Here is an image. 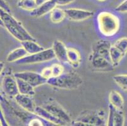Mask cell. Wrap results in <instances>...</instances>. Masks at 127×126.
Returning a JSON list of instances; mask_svg holds the SVG:
<instances>
[{
	"label": "cell",
	"mask_w": 127,
	"mask_h": 126,
	"mask_svg": "<svg viewBox=\"0 0 127 126\" xmlns=\"http://www.w3.org/2000/svg\"><path fill=\"white\" fill-rule=\"evenodd\" d=\"M0 6H1V9L3 10V11L8 13H11V9L5 0H0Z\"/></svg>",
	"instance_id": "f546056e"
},
{
	"label": "cell",
	"mask_w": 127,
	"mask_h": 126,
	"mask_svg": "<svg viewBox=\"0 0 127 126\" xmlns=\"http://www.w3.org/2000/svg\"><path fill=\"white\" fill-rule=\"evenodd\" d=\"M98 28L104 36L110 37L118 32L120 28V21L118 17L108 11L99 13L97 17Z\"/></svg>",
	"instance_id": "7a4b0ae2"
},
{
	"label": "cell",
	"mask_w": 127,
	"mask_h": 126,
	"mask_svg": "<svg viewBox=\"0 0 127 126\" xmlns=\"http://www.w3.org/2000/svg\"><path fill=\"white\" fill-rule=\"evenodd\" d=\"M34 114L39 116V117L42 118L43 119L46 120V121H48V122H51V123L54 124L55 125L64 126V125L66 124L64 121L60 119L59 118L56 117L53 114L49 112V111L47 110L42 106V107H41V106H37V107H35Z\"/></svg>",
	"instance_id": "5bb4252c"
},
{
	"label": "cell",
	"mask_w": 127,
	"mask_h": 126,
	"mask_svg": "<svg viewBox=\"0 0 127 126\" xmlns=\"http://www.w3.org/2000/svg\"><path fill=\"white\" fill-rule=\"evenodd\" d=\"M13 75L16 78H19L25 81L34 88L38 87L45 83H47L48 81V80L44 78L41 73H37L33 71H22L15 73L13 74Z\"/></svg>",
	"instance_id": "52a82bcc"
},
{
	"label": "cell",
	"mask_w": 127,
	"mask_h": 126,
	"mask_svg": "<svg viewBox=\"0 0 127 126\" xmlns=\"http://www.w3.org/2000/svg\"><path fill=\"white\" fill-rule=\"evenodd\" d=\"M82 78L75 72L63 73L60 76L48 79L47 84L53 88L63 90H75L82 84Z\"/></svg>",
	"instance_id": "3957f363"
},
{
	"label": "cell",
	"mask_w": 127,
	"mask_h": 126,
	"mask_svg": "<svg viewBox=\"0 0 127 126\" xmlns=\"http://www.w3.org/2000/svg\"><path fill=\"white\" fill-rule=\"evenodd\" d=\"M56 57L53 49H44L39 52L33 54H28L24 58L17 61L18 64H37L51 61Z\"/></svg>",
	"instance_id": "277c9868"
},
{
	"label": "cell",
	"mask_w": 127,
	"mask_h": 126,
	"mask_svg": "<svg viewBox=\"0 0 127 126\" xmlns=\"http://www.w3.org/2000/svg\"><path fill=\"white\" fill-rule=\"evenodd\" d=\"M104 114L102 111L92 112L89 111L81 114L77 119V121H82L87 124L89 126H106Z\"/></svg>",
	"instance_id": "8992f818"
},
{
	"label": "cell",
	"mask_w": 127,
	"mask_h": 126,
	"mask_svg": "<svg viewBox=\"0 0 127 126\" xmlns=\"http://www.w3.org/2000/svg\"><path fill=\"white\" fill-rule=\"evenodd\" d=\"M41 75L43 76L44 78H46L47 80L53 77L52 75V70H51V67L48 66L45 67L43 69H42V71L41 72Z\"/></svg>",
	"instance_id": "83f0119b"
},
{
	"label": "cell",
	"mask_w": 127,
	"mask_h": 126,
	"mask_svg": "<svg viewBox=\"0 0 127 126\" xmlns=\"http://www.w3.org/2000/svg\"><path fill=\"white\" fill-rule=\"evenodd\" d=\"M0 117H1V126H8L7 122H6V119H4V115H3V112H1V110Z\"/></svg>",
	"instance_id": "d6a6232c"
},
{
	"label": "cell",
	"mask_w": 127,
	"mask_h": 126,
	"mask_svg": "<svg viewBox=\"0 0 127 126\" xmlns=\"http://www.w3.org/2000/svg\"><path fill=\"white\" fill-rule=\"evenodd\" d=\"M75 0H56L58 6H64L71 4Z\"/></svg>",
	"instance_id": "1f68e13d"
},
{
	"label": "cell",
	"mask_w": 127,
	"mask_h": 126,
	"mask_svg": "<svg viewBox=\"0 0 127 126\" xmlns=\"http://www.w3.org/2000/svg\"><path fill=\"white\" fill-rule=\"evenodd\" d=\"M22 46L28 54H33L44 50V48L39 44L35 40H25L21 42Z\"/></svg>",
	"instance_id": "d6986e66"
},
{
	"label": "cell",
	"mask_w": 127,
	"mask_h": 126,
	"mask_svg": "<svg viewBox=\"0 0 127 126\" xmlns=\"http://www.w3.org/2000/svg\"><path fill=\"white\" fill-rule=\"evenodd\" d=\"M125 124V117L122 110L117 109L112 105H109V114L106 121V126H123Z\"/></svg>",
	"instance_id": "30bf717a"
},
{
	"label": "cell",
	"mask_w": 127,
	"mask_h": 126,
	"mask_svg": "<svg viewBox=\"0 0 127 126\" xmlns=\"http://www.w3.org/2000/svg\"><path fill=\"white\" fill-rule=\"evenodd\" d=\"M116 11L120 13H127V0L120 3L116 8Z\"/></svg>",
	"instance_id": "f1b7e54d"
},
{
	"label": "cell",
	"mask_w": 127,
	"mask_h": 126,
	"mask_svg": "<svg viewBox=\"0 0 127 126\" xmlns=\"http://www.w3.org/2000/svg\"><path fill=\"white\" fill-rule=\"evenodd\" d=\"M57 6L56 0H47L38 6L35 10L31 11V15L34 17L39 18L48 13H51V11Z\"/></svg>",
	"instance_id": "4fadbf2b"
},
{
	"label": "cell",
	"mask_w": 127,
	"mask_h": 126,
	"mask_svg": "<svg viewBox=\"0 0 127 126\" xmlns=\"http://www.w3.org/2000/svg\"><path fill=\"white\" fill-rule=\"evenodd\" d=\"M97 1H99L103 2V1H106V0H97Z\"/></svg>",
	"instance_id": "e575fe53"
},
{
	"label": "cell",
	"mask_w": 127,
	"mask_h": 126,
	"mask_svg": "<svg viewBox=\"0 0 127 126\" xmlns=\"http://www.w3.org/2000/svg\"><path fill=\"white\" fill-rule=\"evenodd\" d=\"M2 89L4 93L10 97L14 98L19 93L17 82L14 75H7L3 78Z\"/></svg>",
	"instance_id": "9c48e42d"
},
{
	"label": "cell",
	"mask_w": 127,
	"mask_h": 126,
	"mask_svg": "<svg viewBox=\"0 0 127 126\" xmlns=\"http://www.w3.org/2000/svg\"><path fill=\"white\" fill-rule=\"evenodd\" d=\"M18 6L23 10L32 11L38 6L36 0H20Z\"/></svg>",
	"instance_id": "cb8c5ba5"
},
{
	"label": "cell",
	"mask_w": 127,
	"mask_h": 126,
	"mask_svg": "<svg viewBox=\"0 0 127 126\" xmlns=\"http://www.w3.org/2000/svg\"><path fill=\"white\" fill-rule=\"evenodd\" d=\"M89 60L92 69L97 72H111L115 68V66L109 60L96 53L92 52L90 55Z\"/></svg>",
	"instance_id": "5b68a950"
},
{
	"label": "cell",
	"mask_w": 127,
	"mask_h": 126,
	"mask_svg": "<svg viewBox=\"0 0 127 126\" xmlns=\"http://www.w3.org/2000/svg\"><path fill=\"white\" fill-rule=\"evenodd\" d=\"M109 104L117 109L122 110L124 105V100L122 95L116 90H112L109 95Z\"/></svg>",
	"instance_id": "ffe728a7"
},
{
	"label": "cell",
	"mask_w": 127,
	"mask_h": 126,
	"mask_svg": "<svg viewBox=\"0 0 127 126\" xmlns=\"http://www.w3.org/2000/svg\"><path fill=\"white\" fill-rule=\"evenodd\" d=\"M66 17L74 22H82L93 17L94 12L82 9L69 8L64 10Z\"/></svg>",
	"instance_id": "8fae6325"
},
{
	"label": "cell",
	"mask_w": 127,
	"mask_h": 126,
	"mask_svg": "<svg viewBox=\"0 0 127 126\" xmlns=\"http://www.w3.org/2000/svg\"><path fill=\"white\" fill-rule=\"evenodd\" d=\"M28 55L27 52L23 47H18L11 50L6 57V61L8 62H15L24 58Z\"/></svg>",
	"instance_id": "ac0fdd59"
},
{
	"label": "cell",
	"mask_w": 127,
	"mask_h": 126,
	"mask_svg": "<svg viewBox=\"0 0 127 126\" xmlns=\"http://www.w3.org/2000/svg\"><path fill=\"white\" fill-rule=\"evenodd\" d=\"M42 107L66 124L71 123V118L67 112L55 100L50 99L47 101V102L44 103Z\"/></svg>",
	"instance_id": "ba28073f"
},
{
	"label": "cell",
	"mask_w": 127,
	"mask_h": 126,
	"mask_svg": "<svg viewBox=\"0 0 127 126\" xmlns=\"http://www.w3.org/2000/svg\"><path fill=\"white\" fill-rule=\"evenodd\" d=\"M46 1H47V0H36L37 1V5H40L41 4H42V3H44V2H45Z\"/></svg>",
	"instance_id": "836d02e7"
},
{
	"label": "cell",
	"mask_w": 127,
	"mask_h": 126,
	"mask_svg": "<svg viewBox=\"0 0 127 126\" xmlns=\"http://www.w3.org/2000/svg\"><path fill=\"white\" fill-rule=\"evenodd\" d=\"M52 70V75L53 77H57L64 73V67L60 63H55L51 66Z\"/></svg>",
	"instance_id": "4316f807"
},
{
	"label": "cell",
	"mask_w": 127,
	"mask_h": 126,
	"mask_svg": "<svg viewBox=\"0 0 127 126\" xmlns=\"http://www.w3.org/2000/svg\"><path fill=\"white\" fill-rule=\"evenodd\" d=\"M14 99L17 103L21 108L31 114H34L36 106L35 105L32 96L18 93L14 97Z\"/></svg>",
	"instance_id": "7c38bea8"
},
{
	"label": "cell",
	"mask_w": 127,
	"mask_h": 126,
	"mask_svg": "<svg viewBox=\"0 0 127 126\" xmlns=\"http://www.w3.org/2000/svg\"><path fill=\"white\" fill-rule=\"evenodd\" d=\"M53 51L55 52L56 58L63 62H68L67 60V47L60 40H55L52 46Z\"/></svg>",
	"instance_id": "2e32d148"
},
{
	"label": "cell",
	"mask_w": 127,
	"mask_h": 126,
	"mask_svg": "<svg viewBox=\"0 0 127 126\" xmlns=\"http://www.w3.org/2000/svg\"><path fill=\"white\" fill-rule=\"evenodd\" d=\"M110 61L115 67L119 65L125 54L118 49L116 48L114 45L110 49Z\"/></svg>",
	"instance_id": "7402d4cb"
},
{
	"label": "cell",
	"mask_w": 127,
	"mask_h": 126,
	"mask_svg": "<svg viewBox=\"0 0 127 126\" xmlns=\"http://www.w3.org/2000/svg\"><path fill=\"white\" fill-rule=\"evenodd\" d=\"M113 46L108 40H99L96 42L93 47L92 52L96 53L99 55L110 61V49Z\"/></svg>",
	"instance_id": "9a60e30c"
},
{
	"label": "cell",
	"mask_w": 127,
	"mask_h": 126,
	"mask_svg": "<svg viewBox=\"0 0 127 126\" xmlns=\"http://www.w3.org/2000/svg\"><path fill=\"white\" fill-rule=\"evenodd\" d=\"M29 126H44L43 122H42L41 119H33L31 120V121L29 123Z\"/></svg>",
	"instance_id": "4dcf8cb0"
},
{
	"label": "cell",
	"mask_w": 127,
	"mask_h": 126,
	"mask_svg": "<svg viewBox=\"0 0 127 126\" xmlns=\"http://www.w3.org/2000/svg\"><path fill=\"white\" fill-rule=\"evenodd\" d=\"M66 18V14L64 10L55 7L50 13V20L52 22L55 24H59Z\"/></svg>",
	"instance_id": "603a6c76"
},
{
	"label": "cell",
	"mask_w": 127,
	"mask_h": 126,
	"mask_svg": "<svg viewBox=\"0 0 127 126\" xmlns=\"http://www.w3.org/2000/svg\"><path fill=\"white\" fill-rule=\"evenodd\" d=\"M113 79L122 90L127 92V75H115Z\"/></svg>",
	"instance_id": "d4e9b609"
},
{
	"label": "cell",
	"mask_w": 127,
	"mask_h": 126,
	"mask_svg": "<svg viewBox=\"0 0 127 126\" xmlns=\"http://www.w3.org/2000/svg\"><path fill=\"white\" fill-rule=\"evenodd\" d=\"M18 85V92L19 93L24 95H27L30 96H34L35 95V88L23 79L16 78Z\"/></svg>",
	"instance_id": "44dd1931"
},
{
	"label": "cell",
	"mask_w": 127,
	"mask_h": 126,
	"mask_svg": "<svg viewBox=\"0 0 127 126\" xmlns=\"http://www.w3.org/2000/svg\"><path fill=\"white\" fill-rule=\"evenodd\" d=\"M0 19L1 22L6 30L20 42L25 40H35L25 29L22 24L16 19L11 13H8L0 9Z\"/></svg>",
	"instance_id": "6da1fadb"
},
{
	"label": "cell",
	"mask_w": 127,
	"mask_h": 126,
	"mask_svg": "<svg viewBox=\"0 0 127 126\" xmlns=\"http://www.w3.org/2000/svg\"><path fill=\"white\" fill-rule=\"evenodd\" d=\"M113 45L125 54L127 53V37L120 38Z\"/></svg>",
	"instance_id": "484cf974"
},
{
	"label": "cell",
	"mask_w": 127,
	"mask_h": 126,
	"mask_svg": "<svg viewBox=\"0 0 127 126\" xmlns=\"http://www.w3.org/2000/svg\"><path fill=\"white\" fill-rule=\"evenodd\" d=\"M68 63L73 68H77L80 66L82 61V56L77 49L73 47H68L67 49Z\"/></svg>",
	"instance_id": "e0dca14e"
}]
</instances>
